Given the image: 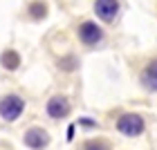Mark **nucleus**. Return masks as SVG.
<instances>
[{"mask_svg": "<svg viewBox=\"0 0 157 150\" xmlns=\"http://www.w3.org/2000/svg\"><path fill=\"white\" fill-rule=\"evenodd\" d=\"M76 36L85 47H97L103 43V29L99 27L94 20H83L76 27Z\"/></svg>", "mask_w": 157, "mask_h": 150, "instance_id": "1", "label": "nucleus"}, {"mask_svg": "<svg viewBox=\"0 0 157 150\" xmlns=\"http://www.w3.org/2000/svg\"><path fill=\"white\" fill-rule=\"evenodd\" d=\"M139 83L146 92H157V56H153V58L141 67Z\"/></svg>", "mask_w": 157, "mask_h": 150, "instance_id": "5", "label": "nucleus"}, {"mask_svg": "<svg viewBox=\"0 0 157 150\" xmlns=\"http://www.w3.org/2000/svg\"><path fill=\"white\" fill-rule=\"evenodd\" d=\"M119 0H94V13L97 18L105 25H112L115 20L119 18Z\"/></svg>", "mask_w": 157, "mask_h": 150, "instance_id": "4", "label": "nucleus"}, {"mask_svg": "<svg viewBox=\"0 0 157 150\" xmlns=\"http://www.w3.org/2000/svg\"><path fill=\"white\" fill-rule=\"evenodd\" d=\"M47 114L52 119H63V117H67L70 114V101L65 96H61V94H56L52 96L47 101Z\"/></svg>", "mask_w": 157, "mask_h": 150, "instance_id": "7", "label": "nucleus"}, {"mask_svg": "<svg viewBox=\"0 0 157 150\" xmlns=\"http://www.w3.org/2000/svg\"><path fill=\"white\" fill-rule=\"evenodd\" d=\"M83 150H110V146L105 139H90V141H85Z\"/></svg>", "mask_w": 157, "mask_h": 150, "instance_id": "8", "label": "nucleus"}, {"mask_svg": "<svg viewBox=\"0 0 157 150\" xmlns=\"http://www.w3.org/2000/svg\"><path fill=\"white\" fill-rule=\"evenodd\" d=\"M25 110V101L18 94H7L0 99V117L5 121H16Z\"/></svg>", "mask_w": 157, "mask_h": 150, "instance_id": "2", "label": "nucleus"}, {"mask_svg": "<svg viewBox=\"0 0 157 150\" xmlns=\"http://www.w3.org/2000/svg\"><path fill=\"white\" fill-rule=\"evenodd\" d=\"M18 63H20V61H18V56H16V52H13V49H9V52L2 56V65H5L7 69H16Z\"/></svg>", "mask_w": 157, "mask_h": 150, "instance_id": "9", "label": "nucleus"}, {"mask_svg": "<svg viewBox=\"0 0 157 150\" xmlns=\"http://www.w3.org/2000/svg\"><path fill=\"white\" fill-rule=\"evenodd\" d=\"M23 139H25V146H29L34 150H43L49 144V134L43 130V128H29Z\"/></svg>", "mask_w": 157, "mask_h": 150, "instance_id": "6", "label": "nucleus"}, {"mask_svg": "<svg viewBox=\"0 0 157 150\" xmlns=\"http://www.w3.org/2000/svg\"><path fill=\"white\" fill-rule=\"evenodd\" d=\"M117 130L126 137H137V134L144 132V119L139 114H132V112H126L121 114L119 121H117Z\"/></svg>", "mask_w": 157, "mask_h": 150, "instance_id": "3", "label": "nucleus"}]
</instances>
